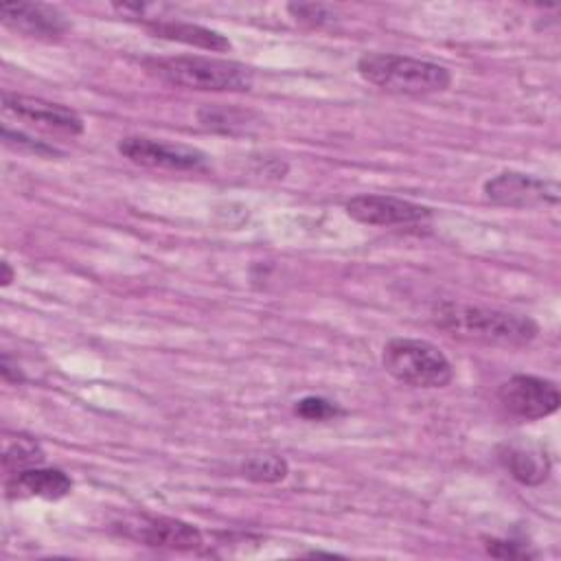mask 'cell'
I'll return each instance as SVG.
<instances>
[{
    "label": "cell",
    "mask_w": 561,
    "mask_h": 561,
    "mask_svg": "<svg viewBox=\"0 0 561 561\" xmlns=\"http://www.w3.org/2000/svg\"><path fill=\"white\" fill-rule=\"evenodd\" d=\"M432 320L449 335L495 346H526L539 333V324L528 316L451 300L438 302Z\"/></svg>",
    "instance_id": "obj_1"
},
{
    "label": "cell",
    "mask_w": 561,
    "mask_h": 561,
    "mask_svg": "<svg viewBox=\"0 0 561 561\" xmlns=\"http://www.w3.org/2000/svg\"><path fill=\"white\" fill-rule=\"evenodd\" d=\"M357 72L364 81L392 94L421 96L451 85V72L443 64L397 53H364L357 59Z\"/></svg>",
    "instance_id": "obj_2"
},
{
    "label": "cell",
    "mask_w": 561,
    "mask_h": 561,
    "mask_svg": "<svg viewBox=\"0 0 561 561\" xmlns=\"http://www.w3.org/2000/svg\"><path fill=\"white\" fill-rule=\"evenodd\" d=\"M151 75L169 85H180L202 92H248L252 72L228 59L215 57H167L147 61Z\"/></svg>",
    "instance_id": "obj_3"
},
{
    "label": "cell",
    "mask_w": 561,
    "mask_h": 561,
    "mask_svg": "<svg viewBox=\"0 0 561 561\" xmlns=\"http://www.w3.org/2000/svg\"><path fill=\"white\" fill-rule=\"evenodd\" d=\"M381 364L390 377L412 388H445L454 379L447 355L436 344L419 337L388 340Z\"/></svg>",
    "instance_id": "obj_4"
},
{
    "label": "cell",
    "mask_w": 561,
    "mask_h": 561,
    "mask_svg": "<svg viewBox=\"0 0 561 561\" xmlns=\"http://www.w3.org/2000/svg\"><path fill=\"white\" fill-rule=\"evenodd\" d=\"M497 399L502 408L524 421H537L559 410L561 394L554 381L535 375H513L500 390Z\"/></svg>",
    "instance_id": "obj_5"
},
{
    "label": "cell",
    "mask_w": 561,
    "mask_h": 561,
    "mask_svg": "<svg viewBox=\"0 0 561 561\" xmlns=\"http://www.w3.org/2000/svg\"><path fill=\"white\" fill-rule=\"evenodd\" d=\"M118 153L140 167L171 169V171H204L208 156L195 147L175 145L167 140L127 136L118 140Z\"/></svg>",
    "instance_id": "obj_6"
},
{
    "label": "cell",
    "mask_w": 561,
    "mask_h": 561,
    "mask_svg": "<svg viewBox=\"0 0 561 561\" xmlns=\"http://www.w3.org/2000/svg\"><path fill=\"white\" fill-rule=\"evenodd\" d=\"M491 204L506 208L554 206L559 202V184L519 171H502L489 178L482 186Z\"/></svg>",
    "instance_id": "obj_7"
},
{
    "label": "cell",
    "mask_w": 561,
    "mask_h": 561,
    "mask_svg": "<svg viewBox=\"0 0 561 561\" xmlns=\"http://www.w3.org/2000/svg\"><path fill=\"white\" fill-rule=\"evenodd\" d=\"M346 215L366 226H408L430 219L432 210L423 204L394 195H355L346 202Z\"/></svg>",
    "instance_id": "obj_8"
},
{
    "label": "cell",
    "mask_w": 561,
    "mask_h": 561,
    "mask_svg": "<svg viewBox=\"0 0 561 561\" xmlns=\"http://www.w3.org/2000/svg\"><path fill=\"white\" fill-rule=\"evenodd\" d=\"M127 537L151 546V548H167V550H195L202 546V533L182 519L173 517H149L140 515L123 524Z\"/></svg>",
    "instance_id": "obj_9"
},
{
    "label": "cell",
    "mask_w": 561,
    "mask_h": 561,
    "mask_svg": "<svg viewBox=\"0 0 561 561\" xmlns=\"http://www.w3.org/2000/svg\"><path fill=\"white\" fill-rule=\"evenodd\" d=\"M4 110L48 131H59L70 136L83 134V118L75 110L59 103H50V101L24 96V94H4Z\"/></svg>",
    "instance_id": "obj_10"
},
{
    "label": "cell",
    "mask_w": 561,
    "mask_h": 561,
    "mask_svg": "<svg viewBox=\"0 0 561 561\" xmlns=\"http://www.w3.org/2000/svg\"><path fill=\"white\" fill-rule=\"evenodd\" d=\"M2 24L31 37H59L68 31L66 15L42 2H11L0 7Z\"/></svg>",
    "instance_id": "obj_11"
},
{
    "label": "cell",
    "mask_w": 561,
    "mask_h": 561,
    "mask_svg": "<svg viewBox=\"0 0 561 561\" xmlns=\"http://www.w3.org/2000/svg\"><path fill=\"white\" fill-rule=\"evenodd\" d=\"M7 489H9V495L59 500L72 491V480L61 469L37 465V467H28L13 473V480L7 484Z\"/></svg>",
    "instance_id": "obj_12"
},
{
    "label": "cell",
    "mask_w": 561,
    "mask_h": 561,
    "mask_svg": "<svg viewBox=\"0 0 561 561\" xmlns=\"http://www.w3.org/2000/svg\"><path fill=\"white\" fill-rule=\"evenodd\" d=\"M497 458L511 478L526 486H537L550 476V458L535 445L504 443L497 447Z\"/></svg>",
    "instance_id": "obj_13"
},
{
    "label": "cell",
    "mask_w": 561,
    "mask_h": 561,
    "mask_svg": "<svg viewBox=\"0 0 561 561\" xmlns=\"http://www.w3.org/2000/svg\"><path fill=\"white\" fill-rule=\"evenodd\" d=\"M147 26L158 37L175 39V42H182L188 46H197V48H206V50H228L230 48V42L221 33L199 26V24L178 22V20L175 22L173 20H153Z\"/></svg>",
    "instance_id": "obj_14"
},
{
    "label": "cell",
    "mask_w": 561,
    "mask_h": 561,
    "mask_svg": "<svg viewBox=\"0 0 561 561\" xmlns=\"http://www.w3.org/2000/svg\"><path fill=\"white\" fill-rule=\"evenodd\" d=\"M44 449L35 438L28 436H15L13 440L7 443L4 454H2V467L9 473H18L28 467H37L44 462Z\"/></svg>",
    "instance_id": "obj_15"
},
{
    "label": "cell",
    "mask_w": 561,
    "mask_h": 561,
    "mask_svg": "<svg viewBox=\"0 0 561 561\" xmlns=\"http://www.w3.org/2000/svg\"><path fill=\"white\" fill-rule=\"evenodd\" d=\"M289 467L287 460L280 456L263 454V456H250L241 462V473L259 484H274L285 480Z\"/></svg>",
    "instance_id": "obj_16"
},
{
    "label": "cell",
    "mask_w": 561,
    "mask_h": 561,
    "mask_svg": "<svg viewBox=\"0 0 561 561\" xmlns=\"http://www.w3.org/2000/svg\"><path fill=\"white\" fill-rule=\"evenodd\" d=\"M197 121L206 129L230 131V134L248 127V114L239 112L234 107H226V105H204L197 112Z\"/></svg>",
    "instance_id": "obj_17"
},
{
    "label": "cell",
    "mask_w": 561,
    "mask_h": 561,
    "mask_svg": "<svg viewBox=\"0 0 561 561\" xmlns=\"http://www.w3.org/2000/svg\"><path fill=\"white\" fill-rule=\"evenodd\" d=\"M294 414L305 421H329L342 414V410L324 397H302L294 405Z\"/></svg>",
    "instance_id": "obj_18"
},
{
    "label": "cell",
    "mask_w": 561,
    "mask_h": 561,
    "mask_svg": "<svg viewBox=\"0 0 561 561\" xmlns=\"http://www.w3.org/2000/svg\"><path fill=\"white\" fill-rule=\"evenodd\" d=\"M287 11L296 20L313 24V26H322L327 22H333V18H335L333 9L327 4H320V2H291V4H287Z\"/></svg>",
    "instance_id": "obj_19"
},
{
    "label": "cell",
    "mask_w": 561,
    "mask_h": 561,
    "mask_svg": "<svg viewBox=\"0 0 561 561\" xmlns=\"http://www.w3.org/2000/svg\"><path fill=\"white\" fill-rule=\"evenodd\" d=\"M2 140L9 145V147H15V149H22V151H31L35 156H55L57 149L42 142V140H35L22 131H11L9 127H2Z\"/></svg>",
    "instance_id": "obj_20"
},
{
    "label": "cell",
    "mask_w": 561,
    "mask_h": 561,
    "mask_svg": "<svg viewBox=\"0 0 561 561\" xmlns=\"http://www.w3.org/2000/svg\"><path fill=\"white\" fill-rule=\"evenodd\" d=\"M484 548L491 557H497V559H530L537 554V552H530L528 546L511 539H486Z\"/></svg>",
    "instance_id": "obj_21"
},
{
    "label": "cell",
    "mask_w": 561,
    "mask_h": 561,
    "mask_svg": "<svg viewBox=\"0 0 561 561\" xmlns=\"http://www.w3.org/2000/svg\"><path fill=\"white\" fill-rule=\"evenodd\" d=\"M0 373H2V379L4 381H11V383H18V381H24V375L22 370L18 368V364H11L9 355H2V364H0Z\"/></svg>",
    "instance_id": "obj_22"
},
{
    "label": "cell",
    "mask_w": 561,
    "mask_h": 561,
    "mask_svg": "<svg viewBox=\"0 0 561 561\" xmlns=\"http://www.w3.org/2000/svg\"><path fill=\"white\" fill-rule=\"evenodd\" d=\"M11 280H13V272H11V265L4 261L2 263V285L7 287Z\"/></svg>",
    "instance_id": "obj_23"
}]
</instances>
